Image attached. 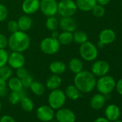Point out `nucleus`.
I'll return each mask as SVG.
<instances>
[{"instance_id":"nucleus-1","label":"nucleus","mask_w":122,"mask_h":122,"mask_svg":"<svg viewBox=\"0 0 122 122\" xmlns=\"http://www.w3.org/2000/svg\"><path fill=\"white\" fill-rule=\"evenodd\" d=\"M73 83L81 93H88L96 88V76L91 72L83 70L75 75Z\"/></svg>"},{"instance_id":"nucleus-2","label":"nucleus","mask_w":122,"mask_h":122,"mask_svg":"<svg viewBox=\"0 0 122 122\" xmlns=\"http://www.w3.org/2000/svg\"><path fill=\"white\" fill-rule=\"evenodd\" d=\"M31 40L27 32L18 30L16 32L11 33L8 38V47L12 51L23 52L30 46Z\"/></svg>"},{"instance_id":"nucleus-3","label":"nucleus","mask_w":122,"mask_h":122,"mask_svg":"<svg viewBox=\"0 0 122 122\" xmlns=\"http://www.w3.org/2000/svg\"><path fill=\"white\" fill-rule=\"evenodd\" d=\"M79 54L83 60L87 62H92L97 58L98 55V47L93 43L86 41L80 45Z\"/></svg>"},{"instance_id":"nucleus-4","label":"nucleus","mask_w":122,"mask_h":122,"mask_svg":"<svg viewBox=\"0 0 122 122\" xmlns=\"http://www.w3.org/2000/svg\"><path fill=\"white\" fill-rule=\"evenodd\" d=\"M66 96L65 92L59 88L51 91L48 95L47 101L49 106L54 110L63 108L66 101Z\"/></svg>"},{"instance_id":"nucleus-5","label":"nucleus","mask_w":122,"mask_h":122,"mask_svg":"<svg viewBox=\"0 0 122 122\" xmlns=\"http://www.w3.org/2000/svg\"><path fill=\"white\" fill-rule=\"evenodd\" d=\"M115 79L112 76L108 75H105L99 77L98 80L96 81V87L98 91L103 95L110 94L115 89Z\"/></svg>"},{"instance_id":"nucleus-6","label":"nucleus","mask_w":122,"mask_h":122,"mask_svg":"<svg viewBox=\"0 0 122 122\" xmlns=\"http://www.w3.org/2000/svg\"><path fill=\"white\" fill-rule=\"evenodd\" d=\"M61 45L56 38H53L51 36L44 38L40 44V47L41 51L48 55H52L57 53L60 49Z\"/></svg>"},{"instance_id":"nucleus-7","label":"nucleus","mask_w":122,"mask_h":122,"mask_svg":"<svg viewBox=\"0 0 122 122\" xmlns=\"http://www.w3.org/2000/svg\"><path fill=\"white\" fill-rule=\"evenodd\" d=\"M78 7L74 0H60L57 5V13L62 17H73L77 12Z\"/></svg>"},{"instance_id":"nucleus-8","label":"nucleus","mask_w":122,"mask_h":122,"mask_svg":"<svg viewBox=\"0 0 122 122\" xmlns=\"http://www.w3.org/2000/svg\"><path fill=\"white\" fill-rule=\"evenodd\" d=\"M57 0H41L40 10L45 17H52L57 14Z\"/></svg>"},{"instance_id":"nucleus-9","label":"nucleus","mask_w":122,"mask_h":122,"mask_svg":"<svg viewBox=\"0 0 122 122\" xmlns=\"http://www.w3.org/2000/svg\"><path fill=\"white\" fill-rule=\"evenodd\" d=\"M25 63V57L22 52L12 51L9 54L7 64L12 69L17 70L20 68L24 67Z\"/></svg>"},{"instance_id":"nucleus-10","label":"nucleus","mask_w":122,"mask_h":122,"mask_svg":"<svg viewBox=\"0 0 122 122\" xmlns=\"http://www.w3.org/2000/svg\"><path fill=\"white\" fill-rule=\"evenodd\" d=\"M110 70L109 63L106 60H96L91 66V73L96 77L107 75Z\"/></svg>"},{"instance_id":"nucleus-11","label":"nucleus","mask_w":122,"mask_h":122,"mask_svg":"<svg viewBox=\"0 0 122 122\" xmlns=\"http://www.w3.org/2000/svg\"><path fill=\"white\" fill-rule=\"evenodd\" d=\"M36 116L37 118L42 122H50L55 116L54 109L52 108L49 105L41 106L37 109Z\"/></svg>"},{"instance_id":"nucleus-12","label":"nucleus","mask_w":122,"mask_h":122,"mask_svg":"<svg viewBox=\"0 0 122 122\" xmlns=\"http://www.w3.org/2000/svg\"><path fill=\"white\" fill-rule=\"evenodd\" d=\"M55 116L58 122H75L76 119L75 113L67 108L57 109Z\"/></svg>"},{"instance_id":"nucleus-13","label":"nucleus","mask_w":122,"mask_h":122,"mask_svg":"<svg viewBox=\"0 0 122 122\" xmlns=\"http://www.w3.org/2000/svg\"><path fill=\"white\" fill-rule=\"evenodd\" d=\"M40 0H24L22 4V10L25 15H31L40 10Z\"/></svg>"},{"instance_id":"nucleus-14","label":"nucleus","mask_w":122,"mask_h":122,"mask_svg":"<svg viewBox=\"0 0 122 122\" xmlns=\"http://www.w3.org/2000/svg\"><path fill=\"white\" fill-rule=\"evenodd\" d=\"M59 27L63 31L74 32L77 29V23L72 17H61L59 20Z\"/></svg>"},{"instance_id":"nucleus-15","label":"nucleus","mask_w":122,"mask_h":122,"mask_svg":"<svg viewBox=\"0 0 122 122\" xmlns=\"http://www.w3.org/2000/svg\"><path fill=\"white\" fill-rule=\"evenodd\" d=\"M115 39L116 33L111 29H104L98 35V41L101 42L104 45L111 44L114 42Z\"/></svg>"},{"instance_id":"nucleus-16","label":"nucleus","mask_w":122,"mask_h":122,"mask_svg":"<svg viewBox=\"0 0 122 122\" xmlns=\"http://www.w3.org/2000/svg\"><path fill=\"white\" fill-rule=\"evenodd\" d=\"M105 115L108 120L110 121H114L118 119L121 116L120 108L115 104H110L106 108Z\"/></svg>"},{"instance_id":"nucleus-17","label":"nucleus","mask_w":122,"mask_h":122,"mask_svg":"<svg viewBox=\"0 0 122 122\" xmlns=\"http://www.w3.org/2000/svg\"><path fill=\"white\" fill-rule=\"evenodd\" d=\"M67 68L66 64L60 60H55L51 62L49 65V70L52 74L61 75L66 72Z\"/></svg>"},{"instance_id":"nucleus-18","label":"nucleus","mask_w":122,"mask_h":122,"mask_svg":"<svg viewBox=\"0 0 122 122\" xmlns=\"http://www.w3.org/2000/svg\"><path fill=\"white\" fill-rule=\"evenodd\" d=\"M61 83H62V78H61V77L59 75L52 74L47 78L45 87L47 89L52 91L59 88Z\"/></svg>"},{"instance_id":"nucleus-19","label":"nucleus","mask_w":122,"mask_h":122,"mask_svg":"<svg viewBox=\"0 0 122 122\" xmlns=\"http://www.w3.org/2000/svg\"><path fill=\"white\" fill-rule=\"evenodd\" d=\"M17 23H18V26H19V29L21 31L23 32H27L29 31L33 24L32 20L31 19V17L27 15H22L17 20Z\"/></svg>"},{"instance_id":"nucleus-20","label":"nucleus","mask_w":122,"mask_h":122,"mask_svg":"<svg viewBox=\"0 0 122 122\" xmlns=\"http://www.w3.org/2000/svg\"><path fill=\"white\" fill-rule=\"evenodd\" d=\"M106 98L104 95L101 93H97L92 96L91 101H90V105L92 108L95 110H99L101 109L106 103Z\"/></svg>"},{"instance_id":"nucleus-21","label":"nucleus","mask_w":122,"mask_h":122,"mask_svg":"<svg viewBox=\"0 0 122 122\" xmlns=\"http://www.w3.org/2000/svg\"><path fill=\"white\" fill-rule=\"evenodd\" d=\"M78 10L82 12H90L97 4L96 0H76Z\"/></svg>"},{"instance_id":"nucleus-22","label":"nucleus","mask_w":122,"mask_h":122,"mask_svg":"<svg viewBox=\"0 0 122 122\" xmlns=\"http://www.w3.org/2000/svg\"><path fill=\"white\" fill-rule=\"evenodd\" d=\"M68 68L75 75L80 73L81 71H82L83 70V61L78 57L72 58L69 61Z\"/></svg>"},{"instance_id":"nucleus-23","label":"nucleus","mask_w":122,"mask_h":122,"mask_svg":"<svg viewBox=\"0 0 122 122\" xmlns=\"http://www.w3.org/2000/svg\"><path fill=\"white\" fill-rule=\"evenodd\" d=\"M65 94L66 98H68L71 100L75 101L78 99L81 96V91L77 88V87L73 85H69L66 87L65 90Z\"/></svg>"},{"instance_id":"nucleus-24","label":"nucleus","mask_w":122,"mask_h":122,"mask_svg":"<svg viewBox=\"0 0 122 122\" xmlns=\"http://www.w3.org/2000/svg\"><path fill=\"white\" fill-rule=\"evenodd\" d=\"M7 86L12 91H15V92H20L24 89L21 79H20L17 76L11 77L8 80Z\"/></svg>"},{"instance_id":"nucleus-25","label":"nucleus","mask_w":122,"mask_h":122,"mask_svg":"<svg viewBox=\"0 0 122 122\" xmlns=\"http://www.w3.org/2000/svg\"><path fill=\"white\" fill-rule=\"evenodd\" d=\"M57 40L60 45H68L73 42V32L63 31L59 34Z\"/></svg>"},{"instance_id":"nucleus-26","label":"nucleus","mask_w":122,"mask_h":122,"mask_svg":"<svg viewBox=\"0 0 122 122\" xmlns=\"http://www.w3.org/2000/svg\"><path fill=\"white\" fill-rule=\"evenodd\" d=\"M45 86L40 82L39 81H33L32 83L31 84L30 88L31 91L36 96H40L43 95L45 92Z\"/></svg>"},{"instance_id":"nucleus-27","label":"nucleus","mask_w":122,"mask_h":122,"mask_svg":"<svg viewBox=\"0 0 122 122\" xmlns=\"http://www.w3.org/2000/svg\"><path fill=\"white\" fill-rule=\"evenodd\" d=\"M25 96H26V94L25 92L24 91V89L20 92L12 91L9 95V101L11 104L16 105L19 102H20L21 99Z\"/></svg>"},{"instance_id":"nucleus-28","label":"nucleus","mask_w":122,"mask_h":122,"mask_svg":"<svg viewBox=\"0 0 122 122\" xmlns=\"http://www.w3.org/2000/svg\"><path fill=\"white\" fill-rule=\"evenodd\" d=\"M73 42L78 45H81L86 41H88V35L87 34L81 30H76L73 33Z\"/></svg>"},{"instance_id":"nucleus-29","label":"nucleus","mask_w":122,"mask_h":122,"mask_svg":"<svg viewBox=\"0 0 122 122\" xmlns=\"http://www.w3.org/2000/svg\"><path fill=\"white\" fill-rule=\"evenodd\" d=\"M45 27L49 31L56 30L59 27V20L55 17H48L45 21Z\"/></svg>"},{"instance_id":"nucleus-30","label":"nucleus","mask_w":122,"mask_h":122,"mask_svg":"<svg viewBox=\"0 0 122 122\" xmlns=\"http://www.w3.org/2000/svg\"><path fill=\"white\" fill-rule=\"evenodd\" d=\"M12 75V69L7 65L0 67V81H7Z\"/></svg>"},{"instance_id":"nucleus-31","label":"nucleus","mask_w":122,"mask_h":122,"mask_svg":"<svg viewBox=\"0 0 122 122\" xmlns=\"http://www.w3.org/2000/svg\"><path fill=\"white\" fill-rule=\"evenodd\" d=\"M20 103L22 109L25 111L30 112L34 109V103L32 100L27 96L23 97L20 101Z\"/></svg>"},{"instance_id":"nucleus-32","label":"nucleus","mask_w":122,"mask_h":122,"mask_svg":"<svg viewBox=\"0 0 122 122\" xmlns=\"http://www.w3.org/2000/svg\"><path fill=\"white\" fill-rule=\"evenodd\" d=\"M92 13L96 17H102L105 14V8L104 6H102L101 5L96 4L94 7L92 9Z\"/></svg>"},{"instance_id":"nucleus-33","label":"nucleus","mask_w":122,"mask_h":122,"mask_svg":"<svg viewBox=\"0 0 122 122\" xmlns=\"http://www.w3.org/2000/svg\"><path fill=\"white\" fill-rule=\"evenodd\" d=\"M9 52L6 49H0V67L5 66L7 64Z\"/></svg>"},{"instance_id":"nucleus-34","label":"nucleus","mask_w":122,"mask_h":122,"mask_svg":"<svg viewBox=\"0 0 122 122\" xmlns=\"http://www.w3.org/2000/svg\"><path fill=\"white\" fill-rule=\"evenodd\" d=\"M8 10L7 7L2 4H0V22H4L8 17Z\"/></svg>"},{"instance_id":"nucleus-35","label":"nucleus","mask_w":122,"mask_h":122,"mask_svg":"<svg viewBox=\"0 0 122 122\" xmlns=\"http://www.w3.org/2000/svg\"><path fill=\"white\" fill-rule=\"evenodd\" d=\"M21 81L24 88H29L31 84L32 83V82L34 81V80H33V77L30 74H28L24 78L21 79Z\"/></svg>"},{"instance_id":"nucleus-36","label":"nucleus","mask_w":122,"mask_h":122,"mask_svg":"<svg viewBox=\"0 0 122 122\" xmlns=\"http://www.w3.org/2000/svg\"><path fill=\"white\" fill-rule=\"evenodd\" d=\"M7 29H8L9 32L11 33H14V32H16L18 30H20L17 21H15V20L10 21L7 24Z\"/></svg>"},{"instance_id":"nucleus-37","label":"nucleus","mask_w":122,"mask_h":122,"mask_svg":"<svg viewBox=\"0 0 122 122\" xmlns=\"http://www.w3.org/2000/svg\"><path fill=\"white\" fill-rule=\"evenodd\" d=\"M29 74L27 70L24 68V67H22V68H20L16 70V76L17 78H19L20 79H22L24 78L25 76H27V75Z\"/></svg>"},{"instance_id":"nucleus-38","label":"nucleus","mask_w":122,"mask_h":122,"mask_svg":"<svg viewBox=\"0 0 122 122\" xmlns=\"http://www.w3.org/2000/svg\"><path fill=\"white\" fill-rule=\"evenodd\" d=\"M7 93V81H0V96L5 97Z\"/></svg>"},{"instance_id":"nucleus-39","label":"nucleus","mask_w":122,"mask_h":122,"mask_svg":"<svg viewBox=\"0 0 122 122\" xmlns=\"http://www.w3.org/2000/svg\"><path fill=\"white\" fill-rule=\"evenodd\" d=\"M8 46V38L4 35L0 33V49H6Z\"/></svg>"},{"instance_id":"nucleus-40","label":"nucleus","mask_w":122,"mask_h":122,"mask_svg":"<svg viewBox=\"0 0 122 122\" xmlns=\"http://www.w3.org/2000/svg\"><path fill=\"white\" fill-rule=\"evenodd\" d=\"M0 122H16V121L10 115H4L0 118Z\"/></svg>"},{"instance_id":"nucleus-41","label":"nucleus","mask_w":122,"mask_h":122,"mask_svg":"<svg viewBox=\"0 0 122 122\" xmlns=\"http://www.w3.org/2000/svg\"><path fill=\"white\" fill-rule=\"evenodd\" d=\"M115 88H116L117 93L122 96V78L119 79L117 82H116Z\"/></svg>"},{"instance_id":"nucleus-42","label":"nucleus","mask_w":122,"mask_h":122,"mask_svg":"<svg viewBox=\"0 0 122 122\" xmlns=\"http://www.w3.org/2000/svg\"><path fill=\"white\" fill-rule=\"evenodd\" d=\"M111 2V0H96V2L98 5H101L102 6H106L108 5Z\"/></svg>"},{"instance_id":"nucleus-43","label":"nucleus","mask_w":122,"mask_h":122,"mask_svg":"<svg viewBox=\"0 0 122 122\" xmlns=\"http://www.w3.org/2000/svg\"><path fill=\"white\" fill-rule=\"evenodd\" d=\"M93 122H111L109 120H108L106 118H103V117H99L98 118H96Z\"/></svg>"},{"instance_id":"nucleus-44","label":"nucleus","mask_w":122,"mask_h":122,"mask_svg":"<svg viewBox=\"0 0 122 122\" xmlns=\"http://www.w3.org/2000/svg\"><path fill=\"white\" fill-rule=\"evenodd\" d=\"M59 34H60V33L57 31V30H53V31L51 32V37H53V38L57 39V37H58V36H59Z\"/></svg>"},{"instance_id":"nucleus-45","label":"nucleus","mask_w":122,"mask_h":122,"mask_svg":"<svg viewBox=\"0 0 122 122\" xmlns=\"http://www.w3.org/2000/svg\"><path fill=\"white\" fill-rule=\"evenodd\" d=\"M96 47H98V48H103V47H104V45H103L101 42L98 41V43H97V46H96Z\"/></svg>"},{"instance_id":"nucleus-46","label":"nucleus","mask_w":122,"mask_h":122,"mask_svg":"<svg viewBox=\"0 0 122 122\" xmlns=\"http://www.w3.org/2000/svg\"><path fill=\"white\" fill-rule=\"evenodd\" d=\"M113 122H122V121H121V120L117 119V120H116V121H113Z\"/></svg>"},{"instance_id":"nucleus-47","label":"nucleus","mask_w":122,"mask_h":122,"mask_svg":"<svg viewBox=\"0 0 122 122\" xmlns=\"http://www.w3.org/2000/svg\"><path fill=\"white\" fill-rule=\"evenodd\" d=\"M2 109V103H1V101H0V111Z\"/></svg>"},{"instance_id":"nucleus-48","label":"nucleus","mask_w":122,"mask_h":122,"mask_svg":"<svg viewBox=\"0 0 122 122\" xmlns=\"http://www.w3.org/2000/svg\"><path fill=\"white\" fill-rule=\"evenodd\" d=\"M121 5H122V2H121Z\"/></svg>"}]
</instances>
